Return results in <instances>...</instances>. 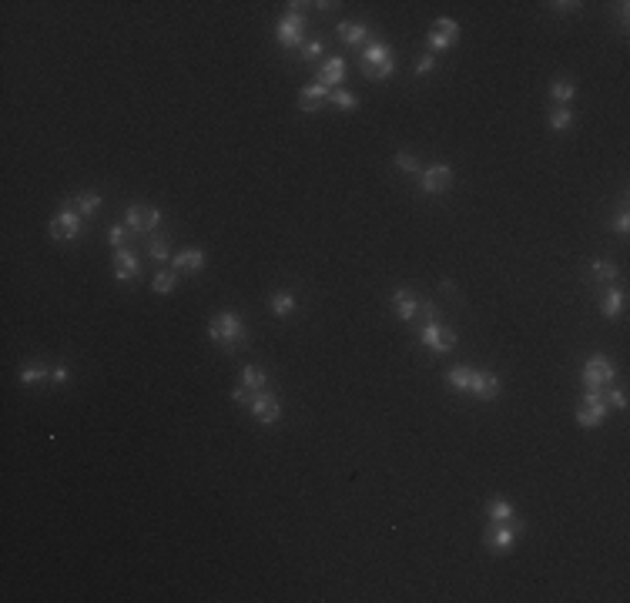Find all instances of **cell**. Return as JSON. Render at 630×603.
<instances>
[{"label": "cell", "mask_w": 630, "mask_h": 603, "mask_svg": "<svg viewBox=\"0 0 630 603\" xmlns=\"http://www.w3.org/2000/svg\"><path fill=\"white\" fill-rule=\"evenodd\" d=\"M446 386L456 392H469L476 399L483 402H493L503 392V382H499L496 372L489 369H469V366H456L446 372Z\"/></svg>", "instance_id": "cell-1"}, {"label": "cell", "mask_w": 630, "mask_h": 603, "mask_svg": "<svg viewBox=\"0 0 630 603\" xmlns=\"http://www.w3.org/2000/svg\"><path fill=\"white\" fill-rule=\"evenodd\" d=\"M208 339H212L222 352H238L249 345V332H245V322L238 312H218L212 322H208Z\"/></svg>", "instance_id": "cell-2"}, {"label": "cell", "mask_w": 630, "mask_h": 603, "mask_svg": "<svg viewBox=\"0 0 630 603\" xmlns=\"http://www.w3.org/2000/svg\"><path fill=\"white\" fill-rule=\"evenodd\" d=\"M419 319H423L419 339H423L426 349H433V352H450V349H456V332L440 319V312H436L433 302H423V305H419Z\"/></svg>", "instance_id": "cell-3"}, {"label": "cell", "mask_w": 630, "mask_h": 603, "mask_svg": "<svg viewBox=\"0 0 630 603\" xmlns=\"http://www.w3.org/2000/svg\"><path fill=\"white\" fill-rule=\"evenodd\" d=\"M359 67L366 74L369 81H389L396 71V58H393V48L382 44V40H369L362 54H359Z\"/></svg>", "instance_id": "cell-4"}, {"label": "cell", "mask_w": 630, "mask_h": 603, "mask_svg": "<svg viewBox=\"0 0 630 603\" xmlns=\"http://www.w3.org/2000/svg\"><path fill=\"white\" fill-rule=\"evenodd\" d=\"M523 520H506V523H489L487 530H483V543L489 546V553H510L513 546H516V536L523 533Z\"/></svg>", "instance_id": "cell-5"}, {"label": "cell", "mask_w": 630, "mask_h": 603, "mask_svg": "<svg viewBox=\"0 0 630 603\" xmlns=\"http://www.w3.org/2000/svg\"><path fill=\"white\" fill-rule=\"evenodd\" d=\"M610 415V402H607V389H587L580 402H577V423L583 429H597Z\"/></svg>", "instance_id": "cell-6"}, {"label": "cell", "mask_w": 630, "mask_h": 603, "mask_svg": "<svg viewBox=\"0 0 630 603\" xmlns=\"http://www.w3.org/2000/svg\"><path fill=\"white\" fill-rule=\"evenodd\" d=\"M77 235H81V212L74 208L71 201H64L58 214L50 218V238L54 241H74Z\"/></svg>", "instance_id": "cell-7"}, {"label": "cell", "mask_w": 630, "mask_h": 603, "mask_svg": "<svg viewBox=\"0 0 630 603\" xmlns=\"http://www.w3.org/2000/svg\"><path fill=\"white\" fill-rule=\"evenodd\" d=\"M249 413H251L255 423H262V426H275V423L282 419V406H278V399H275L272 392L262 389V392H251Z\"/></svg>", "instance_id": "cell-8"}, {"label": "cell", "mask_w": 630, "mask_h": 603, "mask_svg": "<svg viewBox=\"0 0 630 603\" xmlns=\"http://www.w3.org/2000/svg\"><path fill=\"white\" fill-rule=\"evenodd\" d=\"M158 222H161V212L155 205H128V212H124V225L131 228L134 235H151Z\"/></svg>", "instance_id": "cell-9"}, {"label": "cell", "mask_w": 630, "mask_h": 603, "mask_svg": "<svg viewBox=\"0 0 630 603\" xmlns=\"http://www.w3.org/2000/svg\"><path fill=\"white\" fill-rule=\"evenodd\" d=\"M580 376H583V386H587V389H610V382H614V362L604 359V355H590Z\"/></svg>", "instance_id": "cell-10"}, {"label": "cell", "mask_w": 630, "mask_h": 603, "mask_svg": "<svg viewBox=\"0 0 630 603\" xmlns=\"http://www.w3.org/2000/svg\"><path fill=\"white\" fill-rule=\"evenodd\" d=\"M305 17L298 11H288L282 21H278V27H275V40L282 44V48H302L305 44Z\"/></svg>", "instance_id": "cell-11"}, {"label": "cell", "mask_w": 630, "mask_h": 603, "mask_svg": "<svg viewBox=\"0 0 630 603\" xmlns=\"http://www.w3.org/2000/svg\"><path fill=\"white\" fill-rule=\"evenodd\" d=\"M450 185H452V168L442 165V161L423 168V175H419V188L426 195H442V191H450Z\"/></svg>", "instance_id": "cell-12"}, {"label": "cell", "mask_w": 630, "mask_h": 603, "mask_svg": "<svg viewBox=\"0 0 630 603\" xmlns=\"http://www.w3.org/2000/svg\"><path fill=\"white\" fill-rule=\"evenodd\" d=\"M429 48L433 50H450L456 40H460V24L452 21V17H440L436 24H433V31H429Z\"/></svg>", "instance_id": "cell-13"}, {"label": "cell", "mask_w": 630, "mask_h": 603, "mask_svg": "<svg viewBox=\"0 0 630 603\" xmlns=\"http://www.w3.org/2000/svg\"><path fill=\"white\" fill-rule=\"evenodd\" d=\"M419 305H423V298H419L413 288H396L393 292V308L403 322H416L419 319Z\"/></svg>", "instance_id": "cell-14"}, {"label": "cell", "mask_w": 630, "mask_h": 603, "mask_svg": "<svg viewBox=\"0 0 630 603\" xmlns=\"http://www.w3.org/2000/svg\"><path fill=\"white\" fill-rule=\"evenodd\" d=\"M325 97H329V87L322 81H309L298 91V107H302L305 114H319L322 104H325Z\"/></svg>", "instance_id": "cell-15"}, {"label": "cell", "mask_w": 630, "mask_h": 603, "mask_svg": "<svg viewBox=\"0 0 630 603\" xmlns=\"http://www.w3.org/2000/svg\"><path fill=\"white\" fill-rule=\"evenodd\" d=\"M141 275V261L131 249H118L114 251V278L118 282H134Z\"/></svg>", "instance_id": "cell-16"}, {"label": "cell", "mask_w": 630, "mask_h": 603, "mask_svg": "<svg viewBox=\"0 0 630 603\" xmlns=\"http://www.w3.org/2000/svg\"><path fill=\"white\" fill-rule=\"evenodd\" d=\"M171 268L178 275H195L205 268V251L202 249H181L178 255H171Z\"/></svg>", "instance_id": "cell-17"}, {"label": "cell", "mask_w": 630, "mask_h": 603, "mask_svg": "<svg viewBox=\"0 0 630 603\" xmlns=\"http://www.w3.org/2000/svg\"><path fill=\"white\" fill-rule=\"evenodd\" d=\"M319 81L325 84L329 91H335V87L345 81V60L342 58H325L322 60V67H319Z\"/></svg>", "instance_id": "cell-18"}, {"label": "cell", "mask_w": 630, "mask_h": 603, "mask_svg": "<svg viewBox=\"0 0 630 603\" xmlns=\"http://www.w3.org/2000/svg\"><path fill=\"white\" fill-rule=\"evenodd\" d=\"M335 34L342 37L349 48H366L369 44V27L359 24V21H342V24L335 27Z\"/></svg>", "instance_id": "cell-19"}, {"label": "cell", "mask_w": 630, "mask_h": 603, "mask_svg": "<svg viewBox=\"0 0 630 603\" xmlns=\"http://www.w3.org/2000/svg\"><path fill=\"white\" fill-rule=\"evenodd\" d=\"M101 205H104V198H101V191H94V188L77 191V195H74V208L81 212V218H91V214H97V212H101Z\"/></svg>", "instance_id": "cell-20"}, {"label": "cell", "mask_w": 630, "mask_h": 603, "mask_svg": "<svg viewBox=\"0 0 630 603\" xmlns=\"http://www.w3.org/2000/svg\"><path fill=\"white\" fill-rule=\"evenodd\" d=\"M624 302H627V295H624L620 288H607L604 298H600V312H604V319H617L620 312H624Z\"/></svg>", "instance_id": "cell-21"}, {"label": "cell", "mask_w": 630, "mask_h": 603, "mask_svg": "<svg viewBox=\"0 0 630 603\" xmlns=\"http://www.w3.org/2000/svg\"><path fill=\"white\" fill-rule=\"evenodd\" d=\"M573 97H577V84H573L570 77H557V81L550 84V101H553V104L567 107V101H573Z\"/></svg>", "instance_id": "cell-22"}, {"label": "cell", "mask_w": 630, "mask_h": 603, "mask_svg": "<svg viewBox=\"0 0 630 603\" xmlns=\"http://www.w3.org/2000/svg\"><path fill=\"white\" fill-rule=\"evenodd\" d=\"M487 516H489V523H506V520L516 516V509H513L510 499L496 496V499H489V503H487Z\"/></svg>", "instance_id": "cell-23"}, {"label": "cell", "mask_w": 630, "mask_h": 603, "mask_svg": "<svg viewBox=\"0 0 630 603\" xmlns=\"http://www.w3.org/2000/svg\"><path fill=\"white\" fill-rule=\"evenodd\" d=\"M268 308H272L278 319H288V315L295 312V295H292V292H286V288H282V292H272V298H268Z\"/></svg>", "instance_id": "cell-24"}, {"label": "cell", "mask_w": 630, "mask_h": 603, "mask_svg": "<svg viewBox=\"0 0 630 603\" xmlns=\"http://www.w3.org/2000/svg\"><path fill=\"white\" fill-rule=\"evenodd\" d=\"M265 382H268L265 369H259V366H245V369H241V389L262 392V389H265Z\"/></svg>", "instance_id": "cell-25"}, {"label": "cell", "mask_w": 630, "mask_h": 603, "mask_svg": "<svg viewBox=\"0 0 630 603\" xmlns=\"http://www.w3.org/2000/svg\"><path fill=\"white\" fill-rule=\"evenodd\" d=\"M175 285H178V272H175V268H161V272H155L151 288H155L158 295H171V292H175Z\"/></svg>", "instance_id": "cell-26"}, {"label": "cell", "mask_w": 630, "mask_h": 603, "mask_svg": "<svg viewBox=\"0 0 630 603\" xmlns=\"http://www.w3.org/2000/svg\"><path fill=\"white\" fill-rule=\"evenodd\" d=\"M131 228L128 225H111L107 228V241H111V249L118 251V249H131Z\"/></svg>", "instance_id": "cell-27"}, {"label": "cell", "mask_w": 630, "mask_h": 603, "mask_svg": "<svg viewBox=\"0 0 630 603\" xmlns=\"http://www.w3.org/2000/svg\"><path fill=\"white\" fill-rule=\"evenodd\" d=\"M590 272H594V282H597V285H610L614 278H617V268H614V261H607V259H597L594 265H590Z\"/></svg>", "instance_id": "cell-28"}, {"label": "cell", "mask_w": 630, "mask_h": 603, "mask_svg": "<svg viewBox=\"0 0 630 603\" xmlns=\"http://www.w3.org/2000/svg\"><path fill=\"white\" fill-rule=\"evenodd\" d=\"M570 121H573L570 107H563V104L550 107V128H553V131H567V128H570Z\"/></svg>", "instance_id": "cell-29"}, {"label": "cell", "mask_w": 630, "mask_h": 603, "mask_svg": "<svg viewBox=\"0 0 630 603\" xmlns=\"http://www.w3.org/2000/svg\"><path fill=\"white\" fill-rule=\"evenodd\" d=\"M148 255L158 261H168L171 259V241H168V235H155L151 241H148Z\"/></svg>", "instance_id": "cell-30"}, {"label": "cell", "mask_w": 630, "mask_h": 603, "mask_svg": "<svg viewBox=\"0 0 630 603\" xmlns=\"http://www.w3.org/2000/svg\"><path fill=\"white\" fill-rule=\"evenodd\" d=\"M325 101H329L332 107H339V111H356V107H359V97L349 94V91H329Z\"/></svg>", "instance_id": "cell-31"}, {"label": "cell", "mask_w": 630, "mask_h": 603, "mask_svg": "<svg viewBox=\"0 0 630 603\" xmlns=\"http://www.w3.org/2000/svg\"><path fill=\"white\" fill-rule=\"evenodd\" d=\"M50 372L48 366H24L21 369V386H37V382H48Z\"/></svg>", "instance_id": "cell-32"}, {"label": "cell", "mask_w": 630, "mask_h": 603, "mask_svg": "<svg viewBox=\"0 0 630 603\" xmlns=\"http://www.w3.org/2000/svg\"><path fill=\"white\" fill-rule=\"evenodd\" d=\"M393 165L399 168V171H406V175H423V165H419L413 154H406V151H396V158H393Z\"/></svg>", "instance_id": "cell-33"}, {"label": "cell", "mask_w": 630, "mask_h": 603, "mask_svg": "<svg viewBox=\"0 0 630 603\" xmlns=\"http://www.w3.org/2000/svg\"><path fill=\"white\" fill-rule=\"evenodd\" d=\"M610 228H614V232H620V235H627V232H630V214H627V208H620V212L614 214Z\"/></svg>", "instance_id": "cell-34"}, {"label": "cell", "mask_w": 630, "mask_h": 603, "mask_svg": "<svg viewBox=\"0 0 630 603\" xmlns=\"http://www.w3.org/2000/svg\"><path fill=\"white\" fill-rule=\"evenodd\" d=\"M298 50H302V60H315L322 58V40H305Z\"/></svg>", "instance_id": "cell-35"}, {"label": "cell", "mask_w": 630, "mask_h": 603, "mask_svg": "<svg viewBox=\"0 0 630 603\" xmlns=\"http://www.w3.org/2000/svg\"><path fill=\"white\" fill-rule=\"evenodd\" d=\"M433 67H436V58H433V54H419L416 64H413V71L416 74H429Z\"/></svg>", "instance_id": "cell-36"}, {"label": "cell", "mask_w": 630, "mask_h": 603, "mask_svg": "<svg viewBox=\"0 0 630 603\" xmlns=\"http://www.w3.org/2000/svg\"><path fill=\"white\" fill-rule=\"evenodd\" d=\"M607 402H610V409H627V396H624V389H607Z\"/></svg>", "instance_id": "cell-37"}, {"label": "cell", "mask_w": 630, "mask_h": 603, "mask_svg": "<svg viewBox=\"0 0 630 603\" xmlns=\"http://www.w3.org/2000/svg\"><path fill=\"white\" fill-rule=\"evenodd\" d=\"M67 379H71V372H67V369H64V366L50 369V382H54V386H64V382H67Z\"/></svg>", "instance_id": "cell-38"}, {"label": "cell", "mask_w": 630, "mask_h": 603, "mask_svg": "<svg viewBox=\"0 0 630 603\" xmlns=\"http://www.w3.org/2000/svg\"><path fill=\"white\" fill-rule=\"evenodd\" d=\"M232 399L238 402V406H249V399H251V392L249 389H241V386H238L235 392H232Z\"/></svg>", "instance_id": "cell-39"}, {"label": "cell", "mask_w": 630, "mask_h": 603, "mask_svg": "<svg viewBox=\"0 0 630 603\" xmlns=\"http://www.w3.org/2000/svg\"><path fill=\"white\" fill-rule=\"evenodd\" d=\"M553 11H560V13H570V11H577L580 4H573V0H563V4H550Z\"/></svg>", "instance_id": "cell-40"}]
</instances>
